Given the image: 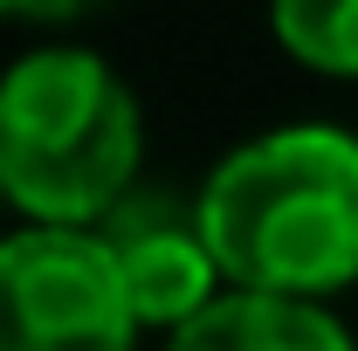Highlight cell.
<instances>
[{"mask_svg": "<svg viewBox=\"0 0 358 351\" xmlns=\"http://www.w3.org/2000/svg\"><path fill=\"white\" fill-rule=\"evenodd\" d=\"M193 200L234 289L317 303L358 282V138L331 124L262 131L234 145Z\"/></svg>", "mask_w": 358, "mask_h": 351, "instance_id": "obj_1", "label": "cell"}, {"mask_svg": "<svg viewBox=\"0 0 358 351\" xmlns=\"http://www.w3.org/2000/svg\"><path fill=\"white\" fill-rule=\"evenodd\" d=\"M145 117L96 48H28L0 76V193L35 227H103L138 186Z\"/></svg>", "mask_w": 358, "mask_h": 351, "instance_id": "obj_2", "label": "cell"}, {"mask_svg": "<svg viewBox=\"0 0 358 351\" xmlns=\"http://www.w3.org/2000/svg\"><path fill=\"white\" fill-rule=\"evenodd\" d=\"M138 310L83 227H14L0 241V351H131Z\"/></svg>", "mask_w": 358, "mask_h": 351, "instance_id": "obj_3", "label": "cell"}, {"mask_svg": "<svg viewBox=\"0 0 358 351\" xmlns=\"http://www.w3.org/2000/svg\"><path fill=\"white\" fill-rule=\"evenodd\" d=\"M103 241V255L117 268L124 296H131L138 324H193L200 310L214 303L221 289V262L207 248V227H200V200H179L166 186H131L103 227H90Z\"/></svg>", "mask_w": 358, "mask_h": 351, "instance_id": "obj_4", "label": "cell"}, {"mask_svg": "<svg viewBox=\"0 0 358 351\" xmlns=\"http://www.w3.org/2000/svg\"><path fill=\"white\" fill-rule=\"evenodd\" d=\"M166 351H352V338L338 331V317H324L317 303L227 289L193 324L166 331Z\"/></svg>", "mask_w": 358, "mask_h": 351, "instance_id": "obj_5", "label": "cell"}, {"mask_svg": "<svg viewBox=\"0 0 358 351\" xmlns=\"http://www.w3.org/2000/svg\"><path fill=\"white\" fill-rule=\"evenodd\" d=\"M268 28L296 62L324 76H358V0H282Z\"/></svg>", "mask_w": 358, "mask_h": 351, "instance_id": "obj_6", "label": "cell"}, {"mask_svg": "<svg viewBox=\"0 0 358 351\" xmlns=\"http://www.w3.org/2000/svg\"><path fill=\"white\" fill-rule=\"evenodd\" d=\"M14 14H21V7H0V21H14Z\"/></svg>", "mask_w": 358, "mask_h": 351, "instance_id": "obj_7", "label": "cell"}, {"mask_svg": "<svg viewBox=\"0 0 358 351\" xmlns=\"http://www.w3.org/2000/svg\"><path fill=\"white\" fill-rule=\"evenodd\" d=\"M0 200H7V193H0Z\"/></svg>", "mask_w": 358, "mask_h": 351, "instance_id": "obj_8", "label": "cell"}]
</instances>
